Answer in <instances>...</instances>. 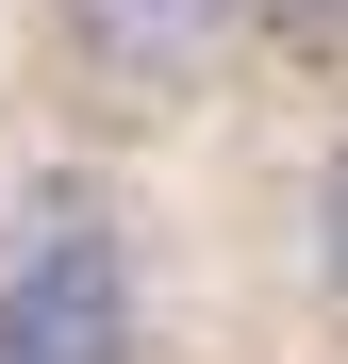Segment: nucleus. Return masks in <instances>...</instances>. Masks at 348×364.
Instances as JSON below:
<instances>
[{
    "mask_svg": "<svg viewBox=\"0 0 348 364\" xmlns=\"http://www.w3.org/2000/svg\"><path fill=\"white\" fill-rule=\"evenodd\" d=\"M315 282H332V315H348V133H332V166H315Z\"/></svg>",
    "mask_w": 348,
    "mask_h": 364,
    "instance_id": "nucleus-4",
    "label": "nucleus"
},
{
    "mask_svg": "<svg viewBox=\"0 0 348 364\" xmlns=\"http://www.w3.org/2000/svg\"><path fill=\"white\" fill-rule=\"evenodd\" d=\"M149 348V265L116 215H33L0 249V364H133Z\"/></svg>",
    "mask_w": 348,
    "mask_h": 364,
    "instance_id": "nucleus-1",
    "label": "nucleus"
},
{
    "mask_svg": "<svg viewBox=\"0 0 348 364\" xmlns=\"http://www.w3.org/2000/svg\"><path fill=\"white\" fill-rule=\"evenodd\" d=\"M265 50H348V0H232Z\"/></svg>",
    "mask_w": 348,
    "mask_h": 364,
    "instance_id": "nucleus-3",
    "label": "nucleus"
},
{
    "mask_svg": "<svg viewBox=\"0 0 348 364\" xmlns=\"http://www.w3.org/2000/svg\"><path fill=\"white\" fill-rule=\"evenodd\" d=\"M50 50H67L100 100L166 116V100H199L232 50H249V17H232V0H50Z\"/></svg>",
    "mask_w": 348,
    "mask_h": 364,
    "instance_id": "nucleus-2",
    "label": "nucleus"
}]
</instances>
